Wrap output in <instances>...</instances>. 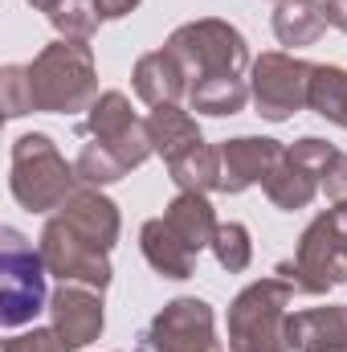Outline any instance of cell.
Listing matches in <instances>:
<instances>
[{"instance_id": "6da1fadb", "label": "cell", "mask_w": 347, "mask_h": 352, "mask_svg": "<svg viewBox=\"0 0 347 352\" xmlns=\"http://www.w3.org/2000/svg\"><path fill=\"white\" fill-rule=\"evenodd\" d=\"M33 111L45 115H78L98 98V70L86 41H53L29 62Z\"/></svg>"}, {"instance_id": "7a4b0ae2", "label": "cell", "mask_w": 347, "mask_h": 352, "mask_svg": "<svg viewBox=\"0 0 347 352\" xmlns=\"http://www.w3.org/2000/svg\"><path fill=\"white\" fill-rule=\"evenodd\" d=\"M8 188H12L21 209L49 213V209H62L66 197L78 188V173H74V164H66V156L58 152V144L49 135L29 131L12 144Z\"/></svg>"}, {"instance_id": "3957f363", "label": "cell", "mask_w": 347, "mask_h": 352, "mask_svg": "<svg viewBox=\"0 0 347 352\" xmlns=\"http://www.w3.org/2000/svg\"><path fill=\"white\" fill-rule=\"evenodd\" d=\"M294 278L270 274L250 283L229 303V352H290L286 344V307L294 299Z\"/></svg>"}, {"instance_id": "277c9868", "label": "cell", "mask_w": 347, "mask_h": 352, "mask_svg": "<svg viewBox=\"0 0 347 352\" xmlns=\"http://www.w3.org/2000/svg\"><path fill=\"white\" fill-rule=\"evenodd\" d=\"M164 50L180 62L188 87L200 82V78H217V74H246L254 66L241 29L229 25V21H217V16L180 25L172 37H168Z\"/></svg>"}, {"instance_id": "5b68a950", "label": "cell", "mask_w": 347, "mask_h": 352, "mask_svg": "<svg viewBox=\"0 0 347 352\" xmlns=\"http://www.w3.org/2000/svg\"><path fill=\"white\" fill-rule=\"evenodd\" d=\"M278 274L294 278L298 291L307 295H327L331 287L347 283V205H335L319 213L294 250V263H282Z\"/></svg>"}, {"instance_id": "8992f818", "label": "cell", "mask_w": 347, "mask_h": 352, "mask_svg": "<svg viewBox=\"0 0 347 352\" xmlns=\"http://www.w3.org/2000/svg\"><path fill=\"white\" fill-rule=\"evenodd\" d=\"M45 258L16 230H0V324L25 328L37 311L49 307L45 295Z\"/></svg>"}, {"instance_id": "52a82bcc", "label": "cell", "mask_w": 347, "mask_h": 352, "mask_svg": "<svg viewBox=\"0 0 347 352\" xmlns=\"http://www.w3.org/2000/svg\"><path fill=\"white\" fill-rule=\"evenodd\" d=\"M311 78L315 66L294 58V54H261L250 66V90H254V107L261 119L270 123H286L290 115H298L311 102Z\"/></svg>"}, {"instance_id": "ba28073f", "label": "cell", "mask_w": 347, "mask_h": 352, "mask_svg": "<svg viewBox=\"0 0 347 352\" xmlns=\"http://www.w3.org/2000/svg\"><path fill=\"white\" fill-rule=\"evenodd\" d=\"M335 144H327V140H319V135H302V140H294L286 152H282V160L274 164V173L265 176V197L278 205V209H286V213H294V209H307L311 201H315V192L323 188V173H327V164L335 160Z\"/></svg>"}, {"instance_id": "9c48e42d", "label": "cell", "mask_w": 347, "mask_h": 352, "mask_svg": "<svg viewBox=\"0 0 347 352\" xmlns=\"http://www.w3.org/2000/svg\"><path fill=\"white\" fill-rule=\"evenodd\" d=\"M37 250L45 258V270L58 274L62 283H82L94 291H106L110 287V250H98L94 242H86L78 230H70L62 217H49L41 238H37Z\"/></svg>"}, {"instance_id": "30bf717a", "label": "cell", "mask_w": 347, "mask_h": 352, "mask_svg": "<svg viewBox=\"0 0 347 352\" xmlns=\"http://www.w3.org/2000/svg\"><path fill=\"white\" fill-rule=\"evenodd\" d=\"M86 131L90 140L106 144L127 168H139L156 156V144H152V127L147 119H139L127 102L123 90H102L94 98V107L86 111Z\"/></svg>"}, {"instance_id": "8fae6325", "label": "cell", "mask_w": 347, "mask_h": 352, "mask_svg": "<svg viewBox=\"0 0 347 352\" xmlns=\"http://www.w3.org/2000/svg\"><path fill=\"white\" fill-rule=\"evenodd\" d=\"M147 349L152 352H225L217 340V320L213 307L196 295L172 299L147 328Z\"/></svg>"}, {"instance_id": "7c38bea8", "label": "cell", "mask_w": 347, "mask_h": 352, "mask_svg": "<svg viewBox=\"0 0 347 352\" xmlns=\"http://www.w3.org/2000/svg\"><path fill=\"white\" fill-rule=\"evenodd\" d=\"M49 320H53V332L58 340L66 344V352H78L94 344L102 336V291L82 287V283H62L53 295H49Z\"/></svg>"}, {"instance_id": "4fadbf2b", "label": "cell", "mask_w": 347, "mask_h": 352, "mask_svg": "<svg viewBox=\"0 0 347 352\" xmlns=\"http://www.w3.org/2000/svg\"><path fill=\"white\" fill-rule=\"evenodd\" d=\"M282 144L265 135H237L221 144V192H246L254 184H265L274 164L282 160Z\"/></svg>"}, {"instance_id": "5bb4252c", "label": "cell", "mask_w": 347, "mask_h": 352, "mask_svg": "<svg viewBox=\"0 0 347 352\" xmlns=\"http://www.w3.org/2000/svg\"><path fill=\"white\" fill-rule=\"evenodd\" d=\"M58 217H62L70 230H78L86 242H94L98 250H110V246L119 242V230H123L119 205H115L110 197H102L98 188H90V184H78V188L66 197V205L58 209Z\"/></svg>"}, {"instance_id": "9a60e30c", "label": "cell", "mask_w": 347, "mask_h": 352, "mask_svg": "<svg viewBox=\"0 0 347 352\" xmlns=\"http://www.w3.org/2000/svg\"><path fill=\"white\" fill-rule=\"evenodd\" d=\"M290 352H344L347 349V303L307 307L286 316Z\"/></svg>"}, {"instance_id": "2e32d148", "label": "cell", "mask_w": 347, "mask_h": 352, "mask_svg": "<svg viewBox=\"0 0 347 352\" xmlns=\"http://www.w3.org/2000/svg\"><path fill=\"white\" fill-rule=\"evenodd\" d=\"M131 87H135V94H139L147 107H168V102L188 98V78H184L180 62H176L168 50L143 54V58L135 62V70H131Z\"/></svg>"}, {"instance_id": "e0dca14e", "label": "cell", "mask_w": 347, "mask_h": 352, "mask_svg": "<svg viewBox=\"0 0 347 352\" xmlns=\"http://www.w3.org/2000/svg\"><path fill=\"white\" fill-rule=\"evenodd\" d=\"M139 246H143V258L152 263V270H160L164 278H192V270H196V250L176 234L164 217H152V221L139 230Z\"/></svg>"}, {"instance_id": "ac0fdd59", "label": "cell", "mask_w": 347, "mask_h": 352, "mask_svg": "<svg viewBox=\"0 0 347 352\" xmlns=\"http://www.w3.org/2000/svg\"><path fill=\"white\" fill-rule=\"evenodd\" d=\"M164 221L172 226L196 254L204 246H213L217 226H221L217 213H213V205H208V192H176L172 201H168V209H164Z\"/></svg>"}, {"instance_id": "d6986e66", "label": "cell", "mask_w": 347, "mask_h": 352, "mask_svg": "<svg viewBox=\"0 0 347 352\" xmlns=\"http://www.w3.org/2000/svg\"><path fill=\"white\" fill-rule=\"evenodd\" d=\"M327 33V8L323 0H278L274 8V37L282 45H315Z\"/></svg>"}, {"instance_id": "ffe728a7", "label": "cell", "mask_w": 347, "mask_h": 352, "mask_svg": "<svg viewBox=\"0 0 347 352\" xmlns=\"http://www.w3.org/2000/svg\"><path fill=\"white\" fill-rule=\"evenodd\" d=\"M250 98L254 90L241 74H217V78H200L188 87V107L200 115H237L246 111Z\"/></svg>"}, {"instance_id": "44dd1931", "label": "cell", "mask_w": 347, "mask_h": 352, "mask_svg": "<svg viewBox=\"0 0 347 352\" xmlns=\"http://www.w3.org/2000/svg\"><path fill=\"white\" fill-rule=\"evenodd\" d=\"M147 127H152V144H156V152H160L164 160H176L180 152H188L192 144H200V127H196V119H192L180 102L152 107Z\"/></svg>"}, {"instance_id": "7402d4cb", "label": "cell", "mask_w": 347, "mask_h": 352, "mask_svg": "<svg viewBox=\"0 0 347 352\" xmlns=\"http://www.w3.org/2000/svg\"><path fill=\"white\" fill-rule=\"evenodd\" d=\"M168 173L180 192H213L221 188V148L200 140L188 152H180L176 160H168Z\"/></svg>"}, {"instance_id": "603a6c76", "label": "cell", "mask_w": 347, "mask_h": 352, "mask_svg": "<svg viewBox=\"0 0 347 352\" xmlns=\"http://www.w3.org/2000/svg\"><path fill=\"white\" fill-rule=\"evenodd\" d=\"M49 25L58 29L62 41H90L102 12H98V0H58L49 12Z\"/></svg>"}, {"instance_id": "cb8c5ba5", "label": "cell", "mask_w": 347, "mask_h": 352, "mask_svg": "<svg viewBox=\"0 0 347 352\" xmlns=\"http://www.w3.org/2000/svg\"><path fill=\"white\" fill-rule=\"evenodd\" d=\"M315 115L339 123L347 107V70L344 66H315V78H311V102H307Z\"/></svg>"}, {"instance_id": "d4e9b609", "label": "cell", "mask_w": 347, "mask_h": 352, "mask_svg": "<svg viewBox=\"0 0 347 352\" xmlns=\"http://www.w3.org/2000/svg\"><path fill=\"white\" fill-rule=\"evenodd\" d=\"M74 173L82 184L90 188H102V184H115V180H123V176L131 173L106 144H98V140H90L86 148L78 152V160H74Z\"/></svg>"}, {"instance_id": "484cf974", "label": "cell", "mask_w": 347, "mask_h": 352, "mask_svg": "<svg viewBox=\"0 0 347 352\" xmlns=\"http://www.w3.org/2000/svg\"><path fill=\"white\" fill-rule=\"evenodd\" d=\"M213 254H217L221 270L241 274V270L250 266V258H254L250 230H246L241 221H221V226H217V238H213Z\"/></svg>"}, {"instance_id": "4316f807", "label": "cell", "mask_w": 347, "mask_h": 352, "mask_svg": "<svg viewBox=\"0 0 347 352\" xmlns=\"http://www.w3.org/2000/svg\"><path fill=\"white\" fill-rule=\"evenodd\" d=\"M0 98H4V115L21 119L33 111V87H29V66H4L0 70Z\"/></svg>"}, {"instance_id": "83f0119b", "label": "cell", "mask_w": 347, "mask_h": 352, "mask_svg": "<svg viewBox=\"0 0 347 352\" xmlns=\"http://www.w3.org/2000/svg\"><path fill=\"white\" fill-rule=\"evenodd\" d=\"M4 352H66V344L58 340L53 328H33V332H21V336L4 340Z\"/></svg>"}, {"instance_id": "f1b7e54d", "label": "cell", "mask_w": 347, "mask_h": 352, "mask_svg": "<svg viewBox=\"0 0 347 352\" xmlns=\"http://www.w3.org/2000/svg\"><path fill=\"white\" fill-rule=\"evenodd\" d=\"M323 192H327V201L347 205V152H335V160L327 164V173H323Z\"/></svg>"}, {"instance_id": "f546056e", "label": "cell", "mask_w": 347, "mask_h": 352, "mask_svg": "<svg viewBox=\"0 0 347 352\" xmlns=\"http://www.w3.org/2000/svg\"><path fill=\"white\" fill-rule=\"evenodd\" d=\"M135 4H139V0H98V12H102V21H119V16H127Z\"/></svg>"}, {"instance_id": "4dcf8cb0", "label": "cell", "mask_w": 347, "mask_h": 352, "mask_svg": "<svg viewBox=\"0 0 347 352\" xmlns=\"http://www.w3.org/2000/svg\"><path fill=\"white\" fill-rule=\"evenodd\" d=\"M323 8H327V25L347 33V0H323Z\"/></svg>"}, {"instance_id": "1f68e13d", "label": "cell", "mask_w": 347, "mask_h": 352, "mask_svg": "<svg viewBox=\"0 0 347 352\" xmlns=\"http://www.w3.org/2000/svg\"><path fill=\"white\" fill-rule=\"evenodd\" d=\"M29 4H33V8H41V12H49V8H53L58 0H29Z\"/></svg>"}, {"instance_id": "d6a6232c", "label": "cell", "mask_w": 347, "mask_h": 352, "mask_svg": "<svg viewBox=\"0 0 347 352\" xmlns=\"http://www.w3.org/2000/svg\"><path fill=\"white\" fill-rule=\"evenodd\" d=\"M339 127H347V107H344V119H339Z\"/></svg>"}, {"instance_id": "836d02e7", "label": "cell", "mask_w": 347, "mask_h": 352, "mask_svg": "<svg viewBox=\"0 0 347 352\" xmlns=\"http://www.w3.org/2000/svg\"><path fill=\"white\" fill-rule=\"evenodd\" d=\"M344 352H347V349H344Z\"/></svg>"}]
</instances>
